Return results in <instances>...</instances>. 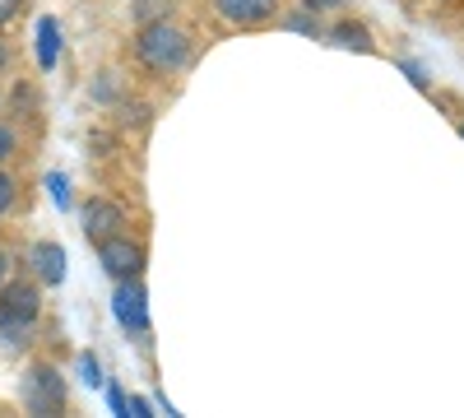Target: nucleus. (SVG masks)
Returning a JSON list of instances; mask_svg holds the SVG:
<instances>
[{"mask_svg": "<svg viewBox=\"0 0 464 418\" xmlns=\"http://www.w3.org/2000/svg\"><path fill=\"white\" fill-rule=\"evenodd\" d=\"M61 404H65L61 372L47 367V363H37V367L24 376V409H28V413H61Z\"/></svg>", "mask_w": 464, "mask_h": 418, "instance_id": "7ed1b4c3", "label": "nucleus"}, {"mask_svg": "<svg viewBox=\"0 0 464 418\" xmlns=\"http://www.w3.org/2000/svg\"><path fill=\"white\" fill-rule=\"evenodd\" d=\"M111 312L126 330H149V297L140 288V279H116V297H111Z\"/></svg>", "mask_w": 464, "mask_h": 418, "instance_id": "39448f33", "label": "nucleus"}, {"mask_svg": "<svg viewBox=\"0 0 464 418\" xmlns=\"http://www.w3.org/2000/svg\"><path fill=\"white\" fill-rule=\"evenodd\" d=\"M14 10H19V0H0V24L14 19Z\"/></svg>", "mask_w": 464, "mask_h": 418, "instance_id": "a211bd4d", "label": "nucleus"}, {"mask_svg": "<svg viewBox=\"0 0 464 418\" xmlns=\"http://www.w3.org/2000/svg\"><path fill=\"white\" fill-rule=\"evenodd\" d=\"M330 43L334 47H348V52H372V33L362 24H334L330 28Z\"/></svg>", "mask_w": 464, "mask_h": 418, "instance_id": "9d476101", "label": "nucleus"}, {"mask_svg": "<svg viewBox=\"0 0 464 418\" xmlns=\"http://www.w3.org/2000/svg\"><path fill=\"white\" fill-rule=\"evenodd\" d=\"M214 10L227 19V24H242V28H256L265 19H275L279 0H214Z\"/></svg>", "mask_w": 464, "mask_h": 418, "instance_id": "423d86ee", "label": "nucleus"}, {"mask_svg": "<svg viewBox=\"0 0 464 418\" xmlns=\"http://www.w3.org/2000/svg\"><path fill=\"white\" fill-rule=\"evenodd\" d=\"M5 279H10V256L0 251V288H5Z\"/></svg>", "mask_w": 464, "mask_h": 418, "instance_id": "6ab92c4d", "label": "nucleus"}, {"mask_svg": "<svg viewBox=\"0 0 464 418\" xmlns=\"http://www.w3.org/2000/svg\"><path fill=\"white\" fill-rule=\"evenodd\" d=\"M37 312H43V297H37L33 284H5L0 288V339L28 335Z\"/></svg>", "mask_w": 464, "mask_h": 418, "instance_id": "f03ea898", "label": "nucleus"}, {"mask_svg": "<svg viewBox=\"0 0 464 418\" xmlns=\"http://www.w3.org/2000/svg\"><path fill=\"white\" fill-rule=\"evenodd\" d=\"M302 5L316 15V10H339V5H348V0H302Z\"/></svg>", "mask_w": 464, "mask_h": 418, "instance_id": "f3484780", "label": "nucleus"}, {"mask_svg": "<svg viewBox=\"0 0 464 418\" xmlns=\"http://www.w3.org/2000/svg\"><path fill=\"white\" fill-rule=\"evenodd\" d=\"M135 56L149 65V70H159V74H172L190 61V37L181 28H172L168 19H153L140 28L135 37Z\"/></svg>", "mask_w": 464, "mask_h": 418, "instance_id": "f257e3e1", "label": "nucleus"}, {"mask_svg": "<svg viewBox=\"0 0 464 418\" xmlns=\"http://www.w3.org/2000/svg\"><path fill=\"white\" fill-rule=\"evenodd\" d=\"M98 260H102V270H107L111 279H140V270H144V247L116 233V238L98 242Z\"/></svg>", "mask_w": 464, "mask_h": 418, "instance_id": "20e7f679", "label": "nucleus"}, {"mask_svg": "<svg viewBox=\"0 0 464 418\" xmlns=\"http://www.w3.org/2000/svg\"><path fill=\"white\" fill-rule=\"evenodd\" d=\"M80 367H84V382H89V386H102V372H98V363H93V358H84Z\"/></svg>", "mask_w": 464, "mask_h": 418, "instance_id": "dca6fc26", "label": "nucleus"}, {"mask_svg": "<svg viewBox=\"0 0 464 418\" xmlns=\"http://www.w3.org/2000/svg\"><path fill=\"white\" fill-rule=\"evenodd\" d=\"M0 65H5V47H0Z\"/></svg>", "mask_w": 464, "mask_h": 418, "instance_id": "aec40b11", "label": "nucleus"}, {"mask_svg": "<svg viewBox=\"0 0 464 418\" xmlns=\"http://www.w3.org/2000/svg\"><path fill=\"white\" fill-rule=\"evenodd\" d=\"M121 228H126V214L116 209V205H107V200H89V205H84V233H89L93 242L116 238Z\"/></svg>", "mask_w": 464, "mask_h": 418, "instance_id": "0eeeda50", "label": "nucleus"}, {"mask_svg": "<svg viewBox=\"0 0 464 418\" xmlns=\"http://www.w3.org/2000/svg\"><path fill=\"white\" fill-rule=\"evenodd\" d=\"M163 5H159V0H140V5H135V15L144 19V24H153V15H159Z\"/></svg>", "mask_w": 464, "mask_h": 418, "instance_id": "2eb2a0df", "label": "nucleus"}, {"mask_svg": "<svg viewBox=\"0 0 464 418\" xmlns=\"http://www.w3.org/2000/svg\"><path fill=\"white\" fill-rule=\"evenodd\" d=\"M288 28H297V33H312V37L321 33V24H316V15H312V10H306V15H293V19H288Z\"/></svg>", "mask_w": 464, "mask_h": 418, "instance_id": "9b49d317", "label": "nucleus"}, {"mask_svg": "<svg viewBox=\"0 0 464 418\" xmlns=\"http://www.w3.org/2000/svg\"><path fill=\"white\" fill-rule=\"evenodd\" d=\"M10 200H14V181H10L5 172H0V214L10 209Z\"/></svg>", "mask_w": 464, "mask_h": 418, "instance_id": "f8f14e48", "label": "nucleus"}, {"mask_svg": "<svg viewBox=\"0 0 464 418\" xmlns=\"http://www.w3.org/2000/svg\"><path fill=\"white\" fill-rule=\"evenodd\" d=\"M56 56H61V28L56 19H43L37 24V61H43V70H52Z\"/></svg>", "mask_w": 464, "mask_h": 418, "instance_id": "1a4fd4ad", "label": "nucleus"}, {"mask_svg": "<svg viewBox=\"0 0 464 418\" xmlns=\"http://www.w3.org/2000/svg\"><path fill=\"white\" fill-rule=\"evenodd\" d=\"M28 265L37 270V279H43V284H61L65 279V251L56 242H33Z\"/></svg>", "mask_w": 464, "mask_h": 418, "instance_id": "6e6552de", "label": "nucleus"}, {"mask_svg": "<svg viewBox=\"0 0 464 418\" xmlns=\"http://www.w3.org/2000/svg\"><path fill=\"white\" fill-rule=\"evenodd\" d=\"M47 191H52V200H56V205H65V177H56V172H52V177H47Z\"/></svg>", "mask_w": 464, "mask_h": 418, "instance_id": "4468645a", "label": "nucleus"}, {"mask_svg": "<svg viewBox=\"0 0 464 418\" xmlns=\"http://www.w3.org/2000/svg\"><path fill=\"white\" fill-rule=\"evenodd\" d=\"M10 154H14V131H10V126H0V163H5Z\"/></svg>", "mask_w": 464, "mask_h": 418, "instance_id": "ddd939ff", "label": "nucleus"}]
</instances>
